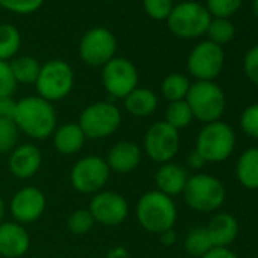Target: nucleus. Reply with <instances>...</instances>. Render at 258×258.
Segmentation results:
<instances>
[{"mask_svg": "<svg viewBox=\"0 0 258 258\" xmlns=\"http://www.w3.org/2000/svg\"><path fill=\"white\" fill-rule=\"evenodd\" d=\"M14 123L26 137L43 142L52 137L58 117L53 103L40 96H26L17 100Z\"/></svg>", "mask_w": 258, "mask_h": 258, "instance_id": "obj_1", "label": "nucleus"}, {"mask_svg": "<svg viewBox=\"0 0 258 258\" xmlns=\"http://www.w3.org/2000/svg\"><path fill=\"white\" fill-rule=\"evenodd\" d=\"M136 216L145 231L151 234H161L175 226L178 208L173 198L166 196L158 190H149L140 196Z\"/></svg>", "mask_w": 258, "mask_h": 258, "instance_id": "obj_2", "label": "nucleus"}, {"mask_svg": "<svg viewBox=\"0 0 258 258\" xmlns=\"http://www.w3.org/2000/svg\"><path fill=\"white\" fill-rule=\"evenodd\" d=\"M182 198L188 208L198 213H216L226 199L223 182L208 173H195L188 178Z\"/></svg>", "mask_w": 258, "mask_h": 258, "instance_id": "obj_3", "label": "nucleus"}, {"mask_svg": "<svg viewBox=\"0 0 258 258\" xmlns=\"http://www.w3.org/2000/svg\"><path fill=\"white\" fill-rule=\"evenodd\" d=\"M195 149L202 155L207 164L223 163L235 149L234 129L222 120L204 124L196 137Z\"/></svg>", "mask_w": 258, "mask_h": 258, "instance_id": "obj_4", "label": "nucleus"}, {"mask_svg": "<svg viewBox=\"0 0 258 258\" xmlns=\"http://www.w3.org/2000/svg\"><path fill=\"white\" fill-rule=\"evenodd\" d=\"M185 102L191 109L193 118L204 124L220 120L226 109V96L214 81L191 82Z\"/></svg>", "mask_w": 258, "mask_h": 258, "instance_id": "obj_5", "label": "nucleus"}, {"mask_svg": "<svg viewBox=\"0 0 258 258\" xmlns=\"http://www.w3.org/2000/svg\"><path fill=\"white\" fill-rule=\"evenodd\" d=\"M78 124L87 140H103L118 131L121 124V111L112 102L99 100L82 109Z\"/></svg>", "mask_w": 258, "mask_h": 258, "instance_id": "obj_6", "label": "nucleus"}, {"mask_svg": "<svg viewBox=\"0 0 258 258\" xmlns=\"http://www.w3.org/2000/svg\"><path fill=\"white\" fill-rule=\"evenodd\" d=\"M34 85L38 93L37 96L50 103L59 102L72 93L75 87V72L67 61L50 59L41 64L40 75Z\"/></svg>", "mask_w": 258, "mask_h": 258, "instance_id": "obj_7", "label": "nucleus"}, {"mask_svg": "<svg viewBox=\"0 0 258 258\" xmlns=\"http://www.w3.org/2000/svg\"><path fill=\"white\" fill-rule=\"evenodd\" d=\"M166 22L169 31L175 37L193 40L205 35L207 28L211 22V16L207 11L205 5L187 0V2H181L173 7Z\"/></svg>", "mask_w": 258, "mask_h": 258, "instance_id": "obj_8", "label": "nucleus"}, {"mask_svg": "<svg viewBox=\"0 0 258 258\" xmlns=\"http://www.w3.org/2000/svg\"><path fill=\"white\" fill-rule=\"evenodd\" d=\"M111 170L105 158L99 155H85L79 158L70 170L72 187L82 195H96L105 190Z\"/></svg>", "mask_w": 258, "mask_h": 258, "instance_id": "obj_9", "label": "nucleus"}, {"mask_svg": "<svg viewBox=\"0 0 258 258\" xmlns=\"http://www.w3.org/2000/svg\"><path fill=\"white\" fill-rule=\"evenodd\" d=\"M181 146L179 131L167 124L164 120L148 127L143 139V152L157 164L173 161Z\"/></svg>", "mask_w": 258, "mask_h": 258, "instance_id": "obj_10", "label": "nucleus"}, {"mask_svg": "<svg viewBox=\"0 0 258 258\" xmlns=\"http://www.w3.org/2000/svg\"><path fill=\"white\" fill-rule=\"evenodd\" d=\"M117 52L114 34L103 26L88 29L79 41V58L90 67H103Z\"/></svg>", "mask_w": 258, "mask_h": 258, "instance_id": "obj_11", "label": "nucleus"}, {"mask_svg": "<svg viewBox=\"0 0 258 258\" xmlns=\"http://www.w3.org/2000/svg\"><path fill=\"white\" fill-rule=\"evenodd\" d=\"M139 79L136 64L123 56H114L102 67L103 88L114 99H124L139 87Z\"/></svg>", "mask_w": 258, "mask_h": 258, "instance_id": "obj_12", "label": "nucleus"}, {"mask_svg": "<svg viewBox=\"0 0 258 258\" xmlns=\"http://www.w3.org/2000/svg\"><path fill=\"white\" fill-rule=\"evenodd\" d=\"M223 66V47L208 40L196 44L187 58V70L196 81H214L222 73Z\"/></svg>", "mask_w": 258, "mask_h": 258, "instance_id": "obj_13", "label": "nucleus"}, {"mask_svg": "<svg viewBox=\"0 0 258 258\" xmlns=\"http://www.w3.org/2000/svg\"><path fill=\"white\" fill-rule=\"evenodd\" d=\"M88 210L96 223L118 226L129 216V204L123 195L112 190H102L91 196Z\"/></svg>", "mask_w": 258, "mask_h": 258, "instance_id": "obj_14", "label": "nucleus"}, {"mask_svg": "<svg viewBox=\"0 0 258 258\" xmlns=\"http://www.w3.org/2000/svg\"><path fill=\"white\" fill-rule=\"evenodd\" d=\"M46 207L47 199L43 190L34 185H26L14 193L8 208L17 223L29 225L41 219Z\"/></svg>", "mask_w": 258, "mask_h": 258, "instance_id": "obj_15", "label": "nucleus"}, {"mask_svg": "<svg viewBox=\"0 0 258 258\" xmlns=\"http://www.w3.org/2000/svg\"><path fill=\"white\" fill-rule=\"evenodd\" d=\"M43 166V154L34 143L17 145L8 158V169L17 179L34 178Z\"/></svg>", "mask_w": 258, "mask_h": 258, "instance_id": "obj_16", "label": "nucleus"}, {"mask_svg": "<svg viewBox=\"0 0 258 258\" xmlns=\"http://www.w3.org/2000/svg\"><path fill=\"white\" fill-rule=\"evenodd\" d=\"M143 160V149L129 140L117 142L111 146V149L106 154V164L112 173L117 175H127L133 173Z\"/></svg>", "mask_w": 258, "mask_h": 258, "instance_id": "obj_17", "label": "nucleus"}, {"mask_svg": "<svg viewBox=\"0 0 258 258\" xmlns=\"http://www.w3.org/2000/svg\"><path fill=\"white\" fill-rule=\"evenodd\" d=\"M31 247V235L25 225L16 220H4L0 223V256L20 258Z\"/></svg>", "mask_w": 258, "mask_h": 258, "instance_id": "obj_18", "label": "nucleus"}, {"mask_svg": "<svg viewBox=\"0 0 258 258\" xmlns=\"http://www.w3.org/2000/svg\"><path fill=\"white\" fill-rule=\"evenodd\" d=\"M188 178H190L188 169L179 163L170 161V163L160 164L154 178L157 187L155 190L164 193L166 196L175 198L178 195H182Z\"/></svg>", "mask_w": 258, "mask_h": 258, "instance_id": "obj_19", "label": "nucleus"}, {"mask_svg": "<svg viewBox=\"0 0 258 258\" xmlns=\"http://www.w3.org/2000/svg\"><path fill=\"white\" fill-rule=\"evenodd\" d=\"M213 247H229L238 237V220L225 211H216L205 225Z\"/></svg>", "mask_w": 258, "mask_h": 258, "instance_id": "obj_20", "label": "nucleus"}, {"mask_svg": "<svg viewBox=\"0 0 258 258\" xmlns=\"http://www.w3.org/2000/svg\"><path fill=\"white\" fill-rule=\"evenodd\" d=\"M52 142H53V148L58 154L70 157V155H76L82 151V148L87 142V137L78 123L67 121V123L56 126V129L52 134Z\"/></svg>", "mask_w": 258, "mask_h": 258, "instance_id": "obj_21", "label": "nucleus"}, {"mask_svg": "<svg viewBox=\"0 0 258 258\" xmlns=\"http://www.w3.org/2000/svg\"><path fill=\"white\" fill-rule=\"evenodd\" d=\"M123 105L127 114L137 118H145L152 115L158 108V96L154 90L146 87H137L124 99Z\"/></svg>", "mask_w": 258, "mask_h": 258, "instance_id": "obj_22", "label": "nucleus"}, {"mask_svg": "<svg viewBox=\"0 0 258 258\" xmlns=\"http://www.w3.org/2000/svg\"><path fill=\"white\" fill-rule=\"evenodd\" d=\"M235 176L241 187L258 190V148H249L241 152L235 164Z\"/></svg>", "mask_w": 258, "mask_h": 258, "instance_id": "obj_23", "label": "nucleus"}, {"mask_svg": "<svg viewBox=\"0 0 258 258\" xmlns=\"http://www.w3.org/2000/svg\"><path fill=\"white\" fill-rule=\"evenodd\" d=\"M10 67L16 82L26 84V85L35 84L41 70V64L38 62V59L31 55H22L13 58L10 61Z\"/></svg>", "mask_w": 258, "mask_h": 258, "instance_id": "obj_24", "label": "nucleus"}, {"mask_svg": "<svg viewBox=\"0 0 258 258\" xmlns=\"http://www.w3.org/2000/svg\"><path fill=\"white\" fill-rule=\"evenodd\" d=\"M190 85H191V82L185 75L170 73L163 79L160 90H161L163 97L170 103V102L185 100L188 90H190Z\"/></svg>", "mask_w": 258, "mask_h": 258, "instance_id": "obj_25", "label": "nucleus"}, {"mask_svg": "<svg viewBox=\"0 0 258 258\" xmlns=\"http://www.w3.org/2000/svg\"><path fill=\"white\" fill-rule=\"evenodd\" d=\"M22 46L20 31L10 23H0V61L10 62L17 56Z\"/></svg>", "mask_w": 258, "mask_h": 258, "instance_id": "obj_26", "label": "nucleus"}, {"mask_svg": "<svg viewBox=\"0 0 258 258\" xmlns=\"http://www.w3.org/2000/svg\"><path fill=\"white\" fill-rule=\"evenodd\" d=\"M184 249L188 255L198 258L204 256L207 252L213 249V243L208 237L205 226H196L187 232L184 238Z\"/></svg>", "mask_w": 258, "mask_h": 258, "instance_id": "obj_27", "label": "nucleus"}, {"mask_svg": "<svg viewBox=\"0 0 258 258\" xmlns=\"http://www.w3.org/2000/svg\"><path fill=\"white\" fill-rule=\"evenodd\" d=\"M205 35L208 37V41L222 47L234 40L235 26L229 19H211Z\"/></svg>", "mask_w": 258, "mask_h": 258, "instance_id": "obj_28", "label": "nucleus"}, {"mask_svg": "<svg viewBox=\"0 0 258 258\" xmlns=\"http://www.w3.org/2000/svg\"><path fill=\"white\" fill-rule=\"evenodd\" d=\"M164 121L170 124L172 127H175L176 131H181V129H185L187 126H190V123L193 121V114H191L188 103L185 100L170 102L166 109Z\"/></svg>", "mask_w": 258, "mask_h": 258, "instance_id": "obj_29", "label": "nucleus"}, {"mask_svg": "<svg viewBox=\"0 0 258 258\" xmlns=\"http://www.w3.org/2000/svg\"><path fill=\"white\" fill-rule=\"evenodd\" d=\"M94 219L88 208H79L70 213L67 219V228L75 235H85L88 234L94 226Z\"/></svg>", "mask_w": 258, "mask_h": 258, "instance_id": "obj_30", "label": "nucleus"}, {"mask_svg": "<svg viewBox=\"0 0 258 258\" xmlns=\"http://www.w3.org/2000/svg\"><path fill=\"white\" fill-rule=\"evenodd\" d=\"M20 131L14 120H0V155L11 154L19 143Z\"/></svg>", "mask_w": 258, "mask_h": 258, "instance_id": "obj_31", "label": "nucleus"}, {"mask_svg": "<svg viewBox=\"0 0 258 258\" xmlns=\"http://www.w3.org/2000/svg\"><path fill=\"white\" fill-rule=\"evenodd\" d=\"M243 4V0H207L205 8L211 19H229L235 14Z\"/></svg>", "mask_w": 258, "mask_h": 258, "instance_id": "obj_32", "label": "nucleus"}, {"mask_svg": "<svg viewBox=\"0 0 258 258\" xmlns=\"http://www.w3.org/2000/svg\"><path fill=\"white\" fill-rule=\"evenodd\" d=\"M240 129L249 139L258 140V102L246 106L240 114Z\"/></svg>", "mask_w": 258, "mask_h": 258, "instance_id": "obj_33", "label": "nucleus"}, {"mask_svg": "<svg viewBox=\"0 0 258 258\" xmlns=\"http://www.w3.org/2000/svg\"><path fill=\"white\" fill-rule=\"evenodd\" d=\"M44 4V0H0V7L4 10L19 14V16H29L37 13Z\"/></svg>", "mask_w": 258, "mask_h": 258, "instance_id": "obj_34", "label": "nucleus"}, {"mask_svg": "<svg viewBox=\"0 0 258 258\" xmlns=\"http://www.w3.org/2000/svg\"><path fill=\"white\" fill-rule=\"evenodd\" d=\"M173 7V0H143L145 13L157 22H166Z\"/></svg>", "mask_w": 258, "mask_h": 258, "instance_id": "obj_35", "label": "nucleus"}, {"mask_svg": "<svg viewBox=\"0 0 258 258\" xmlns=\"http://www.w3.org/2000/svg\"><path fill=\"white\" fill-rule=\"evenodd\" d=\"M17 82L11 72L10 62L0 61V97H10L17 90Z\"/></svg>", "mask_w": 258, "mask_h": 258, "instance_id": "obj_36", "label": "nucleus"}, {"mask_svg": "<svg viewBox=\"0 0 258 258\" xmlns=\"http://www.w3.org/2000/svg\"><path fill=\"white\" fill-rule=\"evenodd\" d=\"M243 70L246 78L258 85V44L250 47L243 58Z\"/></svg>", "mask_w": 258, "mask_h": 258, "instance_id": "obj_37", "label": "nucleus"}, {"mask_svg": "<svg viewBox=\"0 0 258 258\" xmlns=\"http://www.w3.org/2000/svg\"><path fill=\"white\" fill-rule=\"evenodd\" d=\"M17 100L10 97H0V120H14Z\"/></svg>", "mask_w": 258, "mask_h": 258, "instance_id": "obj_38", "label": "nucleus"}, {"mask_svg": "<svg viewBox=\"0 0 258 258\" xmlns=\"http://www.w3.org/2000/svg\"><path fill=\"white\" fill-rule=\"evenodd\" d=\"M205 166H207V161L202 158V155H201L196 149H193V151L187 155V169L195 170V172H199V170H202Z\"/></svg>", "mask_w": 258, "mask_h": 258, "instance_id": "obj_39", "label": "nucleus"}, {"mask_svg": "<svg viewBox=\"0 0 258 258\" xmlns=\"http://www.w3.org/2000/svg\"><path fill=\"white\" fill-rule=\"evenodd\" d=\"M201 258H238V255L229 247H213Z\"/></svg>", "mask_w": 258, "mask_h": 258, "instance_id": "obj_40", "label": "nucleus"}, {"mask_svg": "<svg viewBox=\"0 0 258 258\" xmlns=\"http://www.w3.org/2000/svg\"><path fill=\"white\" fill-rule=\"evenodd\" d=\"M158 235H160V241H161L164 246H167V247L173 246V244L178 241V234H176L175 228L167 229V231H164V232H161V234H158Z\"/></svg>", "mask_w": 258, "mask_h": 258, "instance_id": "obj_41", "label": "nucleus"}, {"mask_svg": "<svg viewBox=\"0 0 258 258\" xmlns=\"http://www.w3.org/2000/svg\"><path fill=\"white\" fill-rule=\"evenodd\" d=\"M105 258H131V253L124 246H114L106 252Z\"/></svg>", "mask_w": 258, "mask_h": 258, "instance_id": "obj_42", "label": "nucleus"}, {"mask_svg": "<svg viewBox=\"0 0 258 258\" xmlns=\"http://www.w3.org/2000/svg\"><path fill=\"white\" fill-rule=\"evenodd\" d=\"M5 214H7V204H5L4 198L0 196V223L5 220Z\"/></svg>", "mask_w": 258, "mask_h": 258, "instance_id": "obj_43", "label": "nucleus"}, {"mask_svg": "<svg viewBox=\"0 0 258 258\" xmlns=\"http://www.w3.org/2000/svg\"><path fill=\"white\" fill-rule=\"evenodd\" d=\"M252 11H253L255 17L258 19V0H253L252 2Z\"/></svg>", "mask_w": 258, "mask_h": 258, "instance_id": "obj_44", "label": "nucleus"}, {"mask_svg": "<svg viewBox=\"0 0 258 258\" xmlns=\"http://www.w3.org/2000/svg\"><path fill=\"white\" fill-rule=\"evenodd\" d=\"M256 205H258V201H256Z\"/></svg>", "mask_w": 258, "mask_h": 258, "instance_id": "obj_45", "label": "nucleus"}, {"mask_svg": "<svg viewBox=\"0 0 258 258\" xmlns=\"http://www.w3.org/2000/svg\"><path fill=\"white\" fill-rule=\"evenodd\" d=\"M256 258H258V256H256Z\"/></svg>", "mask_w": 258, "mask_h": 258, "instance_id": "obj_46", "label": "nucleus"}]
</instances>
